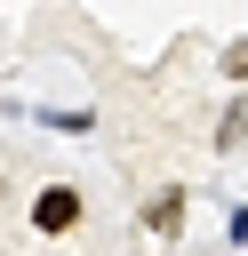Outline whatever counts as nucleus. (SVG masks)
Listing matches in <instances>:
<instances>
[{
	"instance_id": "obj_1",
	"label": "nucleus",
	"mask_w": 248,
	"mask_h": 256,
	"mask_svg": "<svg viewBox=\"0 0 248 256\" xmlns=\"http://www.w3.org/2000/svg\"><path fill=\"white\" fill-rule=\"evenodd\" d=\"M88 216V200H80V184H40V200H32V232L40 240H56V232H72Z\"/></svg>"
},
{
	"instance_id": "obj_4",
	"label": "nucleus",
	"mask_w": 248,
	"mask_h": 256,
	"mask_svg": "<svg viewBox=\"0 0 248 256\" xmlns=\"http://www.w3.org/2000/svg\"><path fill=\"white\" fill-rule=\"evenodd\" d=\"M216 64H224V80H248V40H232V48L216 56Z\"/></svg>"
},
{
	"instance_id": "obj_3",
	"label": "nucleus",
	"mask_w": 248,
	"mask_h": 256,
	"mask_svg": "<svg viewBox=\"0 0 248 256\" xmlns=\"http://www.w3.org/2000/svg\"><path fill=\"white\" fill-rule=\"evenodd\" d=\"M240 136H248V104H224V120H216V144H224V152H232V144H240Z\"/></svg>"
},
{
	"instance_id": "obj_2",
	"label": "nucleus",
	"mask_w": 248,
	"mask_h": 256,
	"mask_svg": "<svg viewBox=\"0 0 248 256\" xmlns=\"http://www.w3.org/2000/svg\"><path fill=\"white\" fill-rule=\"evenodd\" d=\"M184 208H192V192H184V184H160V192L144 200V232L176 240V232H184Z\"/></svg>"
},
{
	"instance_id": "obj_5",
	"label": "nucleus",
	"mask_w": 248,
	"mask_h": 256,
	"mask_svg": "<svg viewBox=\"0 0 248 256\" xmlns=\"http://www.w3.org/2000/svg\"><path fill=\"white\" fill-rule=\"evenodd\" d=\"M224 240H232V248H248V208H232V216H224Z\"/></svg>"
}]
</instances>
